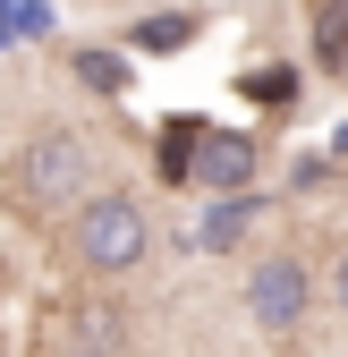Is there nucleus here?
Masks as SVG:
<instances>
[{
  "instance_id": "nucleus-3",
  "label": "nucleus",
  "mask_w": 348,
  "mask_h": 357,
  "mask_svg": "<svg viewBox=\"0 0 348 357\" xmlns=\"http://www.w3.org/2000/svg\"><path fill=\"white\" fill-rule=\"evenodd\" d=\"M306 306H315L306 255H255L246 264V315H255V332H297Z\"/></svg>"
},
{
  "instance_id": "nucleus-1",
  "label": "nucleus",
  "mask_w": 348,
  "mask_h": 357,
  "mask_svg": "<svg viewBox=\"0 0 348 357\" xmlns=\"http://www.w3.org/2000/svg\"><path fill=\"white\" fill-rule=\"evenodd\" d=\"M145 247H153V221H145L136 196H119V188H94L68 213V264L85 281H127L145 264Z\"/></svg>"
},
{
  "instance_id": "nucleus-4",
  "label": "nucleus",
  "mask_w": 348,
  "mask_h": 357,
  "mask_svg": "<svg viewBox=\"0 0 348 357\" xmlns=\"http://www.w3.org/2000/svg\"><path fill=\"white\" fill-rule=\"evenodd\" d=\"M246 178H255V137H238V128H204V145H196V188L238 196Z\"/></svg>"
},
{
  "instance_id": "nucleus-9",
  "label": "nucleus",
  "mask_w": 348,
  "mask_h": 357,
  "mask_svg": "<svg viewBox=\"0 0 348 357\" xmlns=\"http://www.w3.org/2000/svg\"><path fill=\"white\" fill-rule=\"evenodd\" d=\"M340 315H348V255H340Z\"/></svg>"
},
{
  "instance_id": "nucleus-6",
  "label": "nucleus",
  "mask_w": 348,
  "mask_h": 357,
  "mask_svg": "<svg viewBox=\"0 0 348 357\" xmlns=\"http://www.w3.org/2000/svg\"><path fill=\"white\" fill-rule=\"evenodd\" d=\"M196 145H204V119H161V178L179 188V178H196Z\"/></svg>"
},
{
  "instance_id": "nucleus-7",
  "label": "nucleus",
  "mask_w": 348,
  "mask_h": 357,
  "mask_svg": "<svg viewBox=\"0 0 348 357\" xmlns=\"http://www.w3.org/2000/svg\"><path fill=\"white\" fill-rule=\"evenodd\" d=\"M136 43H145V52H187V43H196V17L187 9H161V17L136 26Z\"/></svg>"
},
{
  "instance_id": "nucleus-2",
  "label": "nucleus",
  "mask_w": 348,
  "mask_h": 357,
  "mask_svg": "<svg viewBox=\"0 0 348 357\" xmlns=\"http://www.w3.org/2000/svg\"><path fill=\"white\" fill-rule=\"evenodd\" d=\"M9 188H17L26 213H77L94 196V145H85L77 128H42V137H26Z\"/></svg>"
},
{
  "instance_id": "nucleus-8",
  "label": "nucleus",
  "mask_w": 348,
  "mask_h": 357,
  "mask_svg": "<svg viewBox=\"0 0 348 357\" xmlns=\"http://www.w3.org/2000/svg\"><path fill=\"white\" fill-rule=\"evenodd\" d=\"M77 68H85V85H102V94H127V60L119 52H77Z\"/></svg>"
},
{
  "instance_id": "nucleus-5",
  "label": "nucleus",
  "mask_w": 348,
  "mask_h": 357,
  "mask_svg": "<svg viewBox=\"0 0 348 357\" xmlns=\"http://www.w3.org/2000/svg\"><path fill=\"white\" fill-rule=\"evenodd\" d=\"M60 349L68 357H119L127 349V315L102 306V298H77L68 315H60Z\"/></svg>"
}]
</instances>
